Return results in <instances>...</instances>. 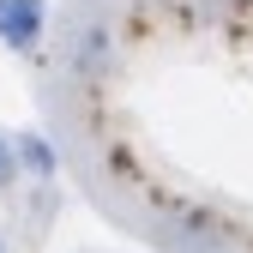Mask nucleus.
Instances as JSON below:
<instances>
[{"label": "nucleus", "instance_id": "nucleus-1", "mask_svg": "<svg viewBox=\"0 0 253 253\" xmlns=\"http://www.w3.org/2000/svg\"><path fill=\"white\" fill-rule=\"evenodd\" d=\"M42 30H48V6L42 0H0V42L12 54H30L42 42Z\"/></svg>", "mask_w": 253, "mask_h": 253}, {"label": "nucleus", "instance_id": "nucleus-2", "mask_svg": "<svg viewBox=\"0 0 253 253\" xmlns=\"http://www.w3.org/2000/svg\"><path fill=\"white\" fill-rule=\"evenodd\" d=\"M12 157H18V175H37V181H48V175L60 169V151H54L42 133H18V139H12Z\"/></svg>", "mask_w": 253, "mask_h": 253}, {"label": "nucleus", "instance_id": "nucleus-3", "mask_svg": "<svg viewBox=\"0 0 253 253\" xmlns=\"http://www.w3.org/2000/svg\"><path fill=\"white\" fill-rule=\"evenodd\" d=\"M103 54H109V30H79V67H103Z\"/></svg>", "mask_w": 253, "mask_h": 253}, {"label": "nucleus", "instance_id": "nucleus-4", "mask_svg": "<svg viewBox=\"0 0 253 253\" xmlns=\"http://www.w3.org/2000/svg\"><path fill=\"white\" fill-rule=\"evenodd\" d=\"M12 181H18V157H12V139L0 133V193H6Z\"/></svg>", "mask_w": 253, "mask_h": 253}, {"label": "nucleus", "instance_id": "nucleus-5", "mask_svg": "<svg viewBox=\"0 0 253 253\" xmlns=\"http://www.w3.org/2000/svg\"><path fill=\"white\" fill-rule=\"evenodd\" d=\"M0 253H6V235H0Z\"/></svg>", "mask_w": 253, "mask_h": 253}]
</instances>
